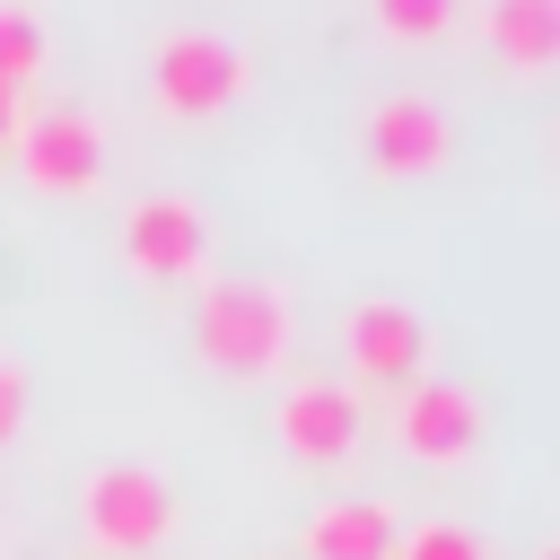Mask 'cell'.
Here are the masks:
<instances>
[{"instance_id": "8fae6325", "label": "cell", "mask_w": 560, "mask_h": 560, "mask_svg": "<svg viewBox=\"0 0 560 560\" xmlns=\"http://www.w3.org/2000/svg\"><path fill=\"white\" fill-rule=\"evenodd\" d=\"M481 35H490L499 61L542 70L560 52V0H481Z\"/></svg>"}, {"instance_id": "4fadbf2b", "label": "cell", "mask_w": 560, "mask_h": 560, "mask_svg": "<svg viewBox=\"0 0 560 560\" xmlns=\"http://www.w3.org/2000/svg\"><path fill=\"white\" fill-rule=\"evenodd\" d=\"M376 18H385L394 35H411V44H429V35L455 26V0H376Z\"/></svg>"}, {"instance_id": "5bb4252c", "label": "cell", "mask_w": 560, "mask_h": 560, "mask_svg": "<svg viewBox=\"0 0 560 560\" xmlns=\"http://www.w3.org/2000/svg\"><path fill=\"white\" fill-rule=\"evenodd\" d=\"M402 560H481V542H472L464 525H420V534L402 542Z\"/></svg>"}, {"instance_id": "9c48e42d", "label": "cell", "mask_w": 560, "mask_h": 560, "mask_svg": "<svg viewBox=\"0 0 560 560\" xmlns=\"http://www.w3.org/2000/svg\"><path fill=\"white\" fill-rule=\"evenodd\" d=\"M368 158H376L385 175H429V166L446 158V114L420 105V96H385V105L368 114Z\"/></svg>"}, {"instance_id": "5b68a950", "label": "cell", "mask_w": 560, "mask_h": 560, "mask_svg": "<svg viewBox=\"0 0 560 560\" xmlns=\"http://www.w3.org/2000/svg\"><path fill=\"white\" fill-rule=\"evenodd\" d=\"M341 350H350V368H359V376H376V385H411V376H420V359H429V332H420V315H411V306L368 298V306H350Z\"/></svg>"}, {"instance_id": "ba28073f", "label": "cell", "mask_w": 560, "mask_h": 560, "mask_svg": "<svg viewBox=\"0 0 560 560\" xmlns=\"http://www.w3.org/2000/svg\"><path fill=\"white\" fill-rule=\"evenodd\" d=\"M122 254H131L149 280H184V271L201 262V210L175 201V192L131 201V219H122Z\"/></svg>"}, {"instance_id": "9a60e30c", "label": "cell", "mask_w": 560, "mask_h": 560, "mask_svg": "<svg viewBox=\"0 0 560 560\" xmlns=\"http://www.w3.org/2000/svg\"><path fill=\"white\" fill-rule=\"evenodd\" d=\"M18 420H26V376L0 368V438H18Z\"/></svg>"}, {"instance_id": "7c38bea8", "label": "cell", "mask_w": 560, "mask_h": 560, "mask_svg": "<svg viewBox=\"0 0 560 560\" xmlns=\"http://www.w3.org/2000/svg\"><path fill=\"white\" fill-rule=\"evenodd\" d=\"M44 70V26L18 9V0H0V88H18V79H35Z\"/></svg>"}, {"instance_id": "3957f363", "label": "cell", "mask_w": 560, "mask_h": 560, "mask_svg": "<svg viewBox=\"0 0 560 560\" xmlns=\"http://www.w3.org/2000/svg\"><path fill=\"white\" fill-rule=\"evenodd\" d=\"M236 88H245L236 44H219V35H201V26H184V35L158 44V96H166V114H210V105H228Z\"/></svg>"}, {"instance_id": "277c9868", "label": "cell", "mask_w": 560, "mask_h": 560, "mask_svg": "<svg viewBox=\"0 0 560 560\" xmlns=\"http://www.w3.org/2000/svg\"><path fill=\"white\" fill-rule=\"evenodd\" d=\"M9 149H18V166H26L44 192H88L96 166H105V140H96L88 114H35V122H18Z\"/></svg>"}, {"instance_id": "6da1fadb", "label": "cell", "mask_w": 560, "mask_h": 560, "mask_svg": "<svg viewBox=\"0 0 560 560\" xmlns=\"http://www.w3.org/2000/svg\"><path fill=\"white\" fill-rule=\"evenodd\" d=\"M192 341H201V359H219V368H271V359L289 350V306H280V289H262V280H219V289L201 298V315H192Z\"/></svg>"}, {"instance_id": "52a82bcc", "label": "cell", "mask_w": 560, "mask_h": 560, "mask_svg": "<svg viewBox=\"0 0 560 560\" xmlns=\"http://www.w3.org/2000/svg\"><path fill=\"white\" fill-rule=\"evenodd\" d=\"M350 438H359V394L341 376H306V385L280 394V446L289 455L332 464V455H350Z\"/></svg>"}, {"instance_id": "30bf717a", "label": "cell", "mask_w": 560, "mask_h": 560, "mask_svg": "<svg viewBox=\"0 0 560 560\" xmlns=\"http://www.w3.org/2000/svg\"><path fill=\"white\" fill-rule=\"evenodd\" d=\"M306 560H394V516L376 499H332L306 525Z\"/></svg>"}, {"instance_id": "7a4b0ae2", "label": "cell", "mask_w": 560, "mask_h": 560, "mask_svg": "<svg viewBox=\"0 0 560 560\" xmlns=\"http://www.w3.org/2000/svg\"><path fill=\"white\" fill-rule=\"evenodd\" d=\"M79 516H88V534H96L105 551H149V542L166 534L175 499H166L158 472H140V464H105V472L79 490Z\"/></svg>"}, {"instance_id": "8992f818", "label": "cell", "mask_w": 560, "mask_h": 560, "mask_svg": "<svg viewBox=\"0 0 560 560\" xmlns=\"http://www.w3.org/2000/svg\"><path fill=\"white\" fill-rule=\"evenodd\" d=\"M394 429H402V446H411L420 464H455V455L481 446V402H472L464 385H429V376H411Z\"/></svg>"}, {"instance_id": "2e32d148", "label": "cell", "mask_w": 560, "mask_h": 560, "mask_svg": "<svg viewBox=\"0 0 560 560\" xmlns=\"http://www.w3.org/2000/svg\"><path fill=\"white\" fill-rule=\"evenodd\" d=\"M18 140V88H0V149Z\"/></svg>"}]
</instances>
